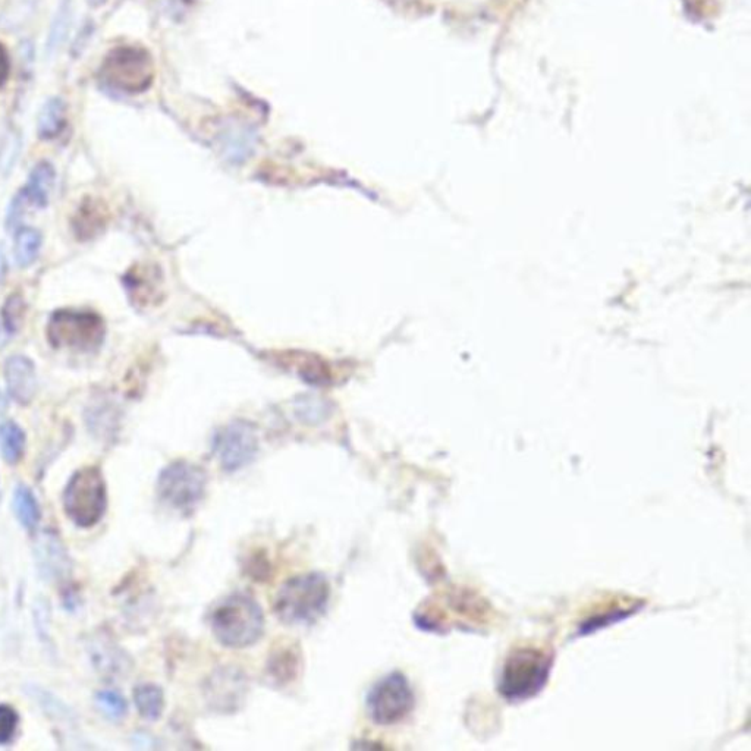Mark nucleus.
Listing matches in <instances>:
<instances>
[{
    "instance_id": "2",
    "label": "nucleus",
    "mask_w": 751,
    "mask_h": 751,
    "mask_svg": "<svg viewBox=\"0 0 751 751\" xmlns=\"http://www.w3.org/2000/svg\"><path fill=\"white\" fill-rule=\"evenodd\" d=\"M329 597L331 586L322 574L298 575L279 589L273 609L285 624H311L325 614Z\"/></svg>"
},
{
    "instance_id": "6",
    "label": "nucleus",
    "mask_w": 751,
    "mask_h": 751,
    "mask_svg": "<svg viewBox=\"0 0 751 751\" xmlns=\"http://www.w3.org/2000/svg\"><path fill=\"white\" fill-rule=\"evenodd\" d=\"M552 658L539 649H518L502 669L499 691L508 700H524L542 690L551 674Z\"/></svg>"
},
{
    "instance_id": "23",
    "label": "nucleus",
    "mask_w": 751,
    "mask_h": 751,
    "mask_svg": "<svg viewBox=\"0 0 751 751\" xmlns=\"http://www.w3.org/2000/svg\"><path fill=\"white\" fill-rule=\"evenodd\" d=\"M105 0H90V3H93V5H99V3H103Z\"/></svg>"
},
{
    "instance_id": "4",
    "label": "nucleus",
    "mask_w": 751,
    "mask_h": 751,
    "mask_svg": "<svg viewBox=\"0 0 751 751\" xmlns=\"http://www.w3.org/2000/svg\"><path fill=\"white\" fill-rule=\"evenodd\" d=\"M100 78L103 83L122 93H143L155 80V65L144 47L119 46L106 55L100 68Z\"/></svg>"
},
{
    "instance_id": "9",
    "label": "nucleus",
    "mask_w": 751,
    "mask_h": 751,
    "mask_svg": "<svg viewBox=\"0 0 751 751\" xmlns=\"http://www.w3.org/2000/svg\"><path fill=\"white\" fill-rule=\"evenodd\" d=\"M213 448L223 470L237 471L254 460L259 442L251 424L235 421L216 435Z\"/></svg>"
},
{
    "instance_id": "11",
    "label": "nucleus",
    "mask_w": 751,
    "mask_h": 751,
    "mask_svg": "<svg viewBox=\"0 0 751 751\" xmlns=\"http://www.w3.org/2000/svg\"><path fill=\"white\" fill-rule=\"evenodd\" d=\"M53 185H55V169L50 163L42 162L31 171L27 184L17 197L23 204H31L33 207L43 209L49 204Z\"/></svg>"
},
{
    "instance_id": "22",
    "label": "nucleus",
    "mask_w": 751,
    "mask_h": 751,
    "mask_svg": "<svg viewBox=\"0 0 751 751\" xmlns=\"http://www.w3.org/2000/svg\"><path fill=\"white\" fill-rule=\"evenodd\" d=\"M5 256H3L2 250H0V281H2L3 276H5Z\"/></svg>"
},
{
    "instance_id": "7",
    "label": "nucleus",
    "mask_w": 751,
    "mask_h": 751,
    "mask_svg": "<svg viewBox=\"0 0 751 751\" xmlns=\"http://www.w3.org/2000/svg\"><path fill=\"white\" fill-rule=\"evenodd\" d=\"M207 476L203 468L178 461L162 471L157 483L160 498L181 512H191L206 493Z\"/></svg>"
},
{
    "instance_id": "12",
    "label": "nucleus",
    "mask_w": 751,
    "mask_h": 751,
    "mask_svg": "<svg viewBox=\"0 0 751 751\" xmlns=\"http://www.w3.org/2000/svg\"><path fill=\"white\" fill-rule=\"evenodd\" d=\"M106 225L105 207L99 200L86 199L78 207L72 218V228L80 240L86 241L96 237Z\"/></svg>"
},
{
    "instance_id": "3",
    "label": "nucleus",
    "mask_w": 751,
    "mask_h": 751,
    "mask_svg": "<svg viewBox=\"0 0 751 751\" xmlns=\"http://www.w3.org/2000/svg\"><path fill=\"white\" fill-rule=\"evenodd\" d=\"M46 336L53 348L93 353L105 341L106 326L94 311L62 309L50 316Z\"/></svg>"
},
{
    "instance_id": "21",
    "label": "nucleus",
    "mask_w": 751,
    "mask_h": 751,
    "mask_svg": "<svg viewBox=\"0 0 751 751\" xmlns=\"http://www.w3.org/2000/svg\"><path fill=\"white\" fill-rule=\"evenodd\" d=\"M11 75V59H9L8 50L0 43V89L5 86Z\"/></svg>"
},
{
    "instance_id": "19",
    "label": "nucleus",
    "mask_w": 751,
    "mask_h": 751,
    "mask_svg": "<svg viewBox=\"0 0 751 751\" xmlns=\"http://www.w3.org/2000/svg\"><path fill=\"white\" fill-rule=\"evenodd\" d=\"M20 716L14 707L0 705V746L11 743L17 734Z\"/></svg>"
},
{
    "instance_id": "8",
    "label": "nucleus",
    "mask_w": 751,
    "mask_h": 751,
    "mask_svg": "<svg viewBox=\"0 0 751 751\" xmlns=\"http://www.w3.org/2000/svg\"><path fill=\"white\" fill-rule=\"evenodd\" d=\"M413 707V690L407 678L399 672L380 680L367 697L370 718L379 725L397 724Z\"/></svg>"
},
{
    "instance_id": "15",
    "label": "nucleus",
    "mask_w": 751,
    "mask_h": 751,
    "mask_svg": "<svg viewBox=\"0 0 751 751\" xmlns=\"http://www.w3.org/2000/svg\"><path fill=\"white\" fill-rule=\"evenodd\" d=\"M65 124H67V108L64 102L59 99H50L40 112L39 124H37L40 137L45 140L58 137L64 130Z\"/></svg>"
},
{
    "instance_id": "1",
    "label": "nucleus",
    "mask_w": 751,
    "mask_h": 751,
    "mask_svg": "<svg viewBox=\"0 0 751 751\" xmlns=\"http://www.w3.org/2000/svg\"><path fill=\"white\" fill-rule=\"evenodd\" d=\"M216 640L225 647L241 649L256 643L262 637L265 617L253 597L232 595L218 603L210 617Z\"/></svg>"
},
{
    "instance_id": "13",
    "label": "nucleus",
    "mask_w": 751,
    "mask_h": 751,
    "mask_svg": "<svg viewBox=\"0 0 751 751\" xmlns=\"http://www.w3.org/2000/svg\"><path fill=\"white\" fill-rule=\"evenodd\" d=\"M12 508L17 515V520L20 521L25 530L33 531L37 529L40 518H42V511H40L39 501H37L30 487L25 485L15 487Z\"/></svg>"
},
{
    "instance_id": "10",
    "label": "nucleus",
    "mask_w": 751,
    "mask_h": 751,
    "mask_svg": "<svg viewBox=\"0 0 751 751\" xmlns=\"http://www.w3.org/2000/svg\"><path fill=\"white\" fill-rule=\"evenodd\" d=\"M5 382L9 395L18 404H28L37 391L36 366L25 355H11L5 363Z\"/></svg>"
},
{
    "instance_id": "20",
    "label": "nucleus",
    "mask_w": 751,
    "mask_h": 751,
    "mask_svg": "<svg viewBox=\"0 0 751 751\" xmlns=\"http://www.w3.org/2000/svg\"><path fill=\"white\" fill-rule=\"evenodd\" d=\"M2 316L6 331L11 333L17 331L24 316L23 298L18 294L11 295L6 301L5 307H3Z\"/></svg>"
},
{
    "instance_id": "16",
    "label": "nucleus",
    "mask_w": 751,
    "mask_h": 751,
    "mask_svg": "<svg viewBox=\"0 0 751 751\" xmlns=\"http://www.w3.org/2000/svg\"><path fill=\"white\" fill-rule=\"evenodd\" d=\"M134 702L138 712L147 721H156L165 707V697L157 685H138L134 690Z\"/></svg>"
},
{
    "instance_id": "14",
    "label": "nucleus",
    "mask_w": 751,
    "mask_h": 751,
    "mask_svg": "<svg viewBox=\"0 0 751 751\" xmlns=\"http://www.w3.org/2000/svg\"><path fill=\"white\" fill-rule=\"evenodd\" d=\"M25 451V433L14 421L0 424V452L6 463H20Z\"/></svg>"
},
{
    "instance_id": "5",
    "label": "nucleus",
    "mask_w": 751,
    "mask_h": 751,
    "mask_svg": "<svg viewBox=\"0 0 751 751\" xmlns=\"http://www.w3.org/2000/svg\"><path fill=\"white\" fill-rule=\"evenodd\" d=\"M106 507L108 490L99 468L78 470L64 492V508L69 520L81 529H90L102 520Z\"/></svg>"
},
{
    "instance_id": "17",
    "label": "nucleus",
    "mask_w": 751,
    "mask_h": 751,
    "mask_svg": "<svg viewBox=\"0 0 751 751\" xmlns=\"http://www.w3.org/2000/svg\"><path fill=\"white\" fill-rule=\"evenodd\" d=\"M42 247V234L34 228H21L15 234L14 256L18 266L28 267L36 262Z\"/></svg>"
},
{
    "instance_id": "18",
    "label": "nucleus",
    "mask_w": 751,
    "mask_h": 751,
    "mask_svg": "<svg viewBox=\"0 0 751 751\" xmlns=\"http://www.w3.org/2000/svg\"><path fill=\"white\" fill-rule=\"evenodd\" d=\"M99 709L113 721H119L127 715V700L115 691H100L96 696Z\"/></svg>"
}]
</instances>
